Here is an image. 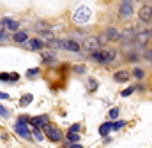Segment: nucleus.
Wrapping results in <instances>:
<instances>
[{
	"label": "nucleus",
	"instance_id": "obj_1",
	"mask_svg": "<svg viewBox=\"0 0 152 148\" xmlns=\"http://www.w3.org/2000/svg\"><path fill=\"white\" fill-rule=\"evenodd\" d=\"M90 16H92L90 7H87V5H80V7L75 11V14H73V21L78 23V25H85V23H88Z\"/></svg>",
	"mask_w": 152,
	"mask_h": 148
},
{
	"label": "nucleus",
	"instance_id": "obj_2",
	"mask_svg": "<svg viewBox=\"0 0 152 148\" xmlns=\"http://www.w3.org/2000/svg\"><path fill=\"white\" fill-rule=\"evenodd\" d=\"M42 129H44V132H46V138H48L50 141H53V143H58V141L62 139V131H60L57 125L46 123Z\"/></svg>",
	"mask_w": 152,
	"mask_h": 148
},
{
	"label": "nucleus",
	"instance_id": "obj_3",
	"mask_svg": "<svg viewBox=\"0 0 152 148\" xmlns=\"http://www.w3.org/2000/svg\"><path fill=\"white\" fill-rule=\"evenodd\" d=\"M134 12V5L133 0H120V7H118V14L122 20H129Z\"/></svg>",
	"mask_w": 152,
	"mask_h": 148
},
{
	"label": "nucleus",
	"instance_id": "obj_4",
	"mask_svg": "<svg viewBox=\"0 0 152 148\" xmlns=\"http://www.w3.org/2000/svg\"><path fill=\"white\" fill-rule=\"evenodd\" d=\"M83 48L88 49V51H96V49L101 48V42H99L97 37H85L83 39Z\"/></svg>",
	"mask_w": 152,
	"mask_h": 148
},
{
	"label": "nucleus",
	"instance_id": "obj_5",
	"mask_svg": "<svg viewBox=\"0 0 152 148\" xmlns=\"http://www.w3.org/2000/svg\"><path fill=\"white\" fill-rule=\"evenodd\" d=\"M14 131H16V134H18L20 138H23V139H30V132H28L25 122H20V120H18L16 125H14Z\"/></svg>",
	"mask_w": 152,
	"mask_h": 148
},
{
	"label": "nucleus",
	"instance_id": "obj_6",
	"mask_svg": "<svg viewBox=\"0 0 152 148\" xmlns=\"http://www.w3.org/2000/svg\"><path fill=\"white\" fill-rule=\"evenodd\" d=\"M149 41H151V30L136 34V44H138L140 48H145V46L149 44Z\"/></svg>",
	"mask_w": 152,
	"mask_h": 148
},
{
	"label": "nucleus",
	"instance_id": "obj_7",
	"mask_svg": "<svg viewBox=\"0 0 152 148\" xmlns=\"http://www.w3.org/2000/svg\"><path fill=\"white\" fill-rule=\"evenodd\" d=\"M138 16H140V20H142V21H145V23H151V4H145V5L140 9Z\"/></svg>",
	"mask_w": 152,
	"mask_h": 148
},
{
	"label": "nucleus",
	"instance_id": "obj_8",
	"mask_svg": "<svg viewBox=\"0 0 152 148\" xmlns=\"http://www.w3.org/2000/svg\"><path fill=\"white\" fill-rule=\"evenodd\" d=\"M30 122H32V125L34 127H44L46 123H48V115H39V116H34V118H30Z\"/></svg>",
	"mask_w": 152,
	"mask_h": 148
},
{
	"label": "nucleus",
	"instance_id": "obj_9",
	"mask_svg": "<svg viewBox=\"0 0 152 148\" xmlns=\"http://www.w3.org/2000/svg\"><path fill=\"white\" fill-rule=\"evenodd\" d=\"M25 42H27L28 49H34V51H37V49H41V48H44V42L39 41V39H27Z\"/></svg>",
	"mask_w": 152,
	"mask_h": 148
},
{
	"label": "nucleus",
	"instance_id": "obj_10",
	"mask_svg": "<svg viewBox=\"0 0 152 148\" xmlns=\"http://www.w3.org/2000/svg\"><path fill=\"white\" fill-rule=\"evenodd\" d=\"M113 78H115L117 83H126V81L131 79V73H127V71H118V73H115Z\"/></svg>",
	"mask_w": 152,
	"mask_h": 148
},
{
	"label": "nucleus",
	"instance_id": "obj_11",
	"mask_svg": "<svg viewBox=\"0 0 152 148\" xmlns=\"http://www.w3.org/2000/svg\"><path fill=\"white\" fill-rule=\"evenodd\" d=\"M2 25H4L5 28H9V30H12V32H16V30H18V27H20V23H18L16 20H9V18H5V20H2Z\"/></svg>",
	"mask_w": 152,
	"mask_h": 148
},
{
	"label": "nucleus",
	"instance_id": "obj_12",
	"mask_svg": "<svg viewBox=\"0 0 152 148\" xmlns=\"http://www.w3.org/2000/svg\"><path fill=\"white\" fill-rule=\"evenodd\" d=\"M64 49H67V51H80V44L73 41V39H69V41H64V46H62Z\"/></svg>",
	"mask_w": 152,
	"mask_h": 148
},
{
	"label": "nucleus",
	"instance_id": "obj_13",
	"mask_svg": "<svg viewBox=\"0 0 152 148\" xmlns=\"http://www.w3.org/2000/svg\"><path fill=\"white\" fill-rule=\"evenodd\" d=\"M103 53H104V62H106V64L113 62L115 57H117V51H115V49H106V51H103Z\"/></svg>",
	"mask_w": 152,
	"mask_h": 148
},
{
	"label": "nucleus",
	"instance_id": "obj_14",
	"mask_svg": "<svg viewBox=\"0 0 152 148\" xmlns=\"http://www.w3.org/2000/svg\"><path fill=\"white\" fill-rule=\"evenodd\" d=\"M90 57H92V60H96V62H99V64H106V62H104V53H101V51H97V49L92 51Z\"/></svg>",
	"mask_w": 152,
	"mask_h": 148
},
{
	"label": "nucleus",
	"instance_id": "obj_15",
	"mask_svg": "<svg viewBox=\"0 0 152 148\" xmlns=\"http://www.w3.org/2000/svg\"><path fill=\"white\" fill-rule=\"evenodd\" d=\"M120 39H122V41H133V39H134V30H133V28H131V30H129V28L124 30V32L120 34Z\"/></svg>",
	"mask_w": 152,
	"mask_h": 148
},
{
	"label": "nucleus",
	"instance_id": "obj_16",
	"mask_svg": "<svg viewBox=\"0 0 152 148\" xmlns=\"http://www.w3.org/2000/svg\"><path fill=\"white\" fill-rule=\"evenodd\" d=\"M106 39H110V41H117V39H120V32H117V28H108L106 30Z\"/></svg>",
	"mask_w": 152,
	"mask_h": 148
},
{
	"label": "nucleus",
	"instance_id": "obj_17",
	"mask_svg": "<svg viewBox=\"0 0 152 148\" xmlns=\"http://www.w3.org/2000/svg\"><path fill=\"white\" fill-rule=\"evenodd\" d=\"M110 131H112V122H106V123H103V125L99 127V134H101V136L110 134Z\"/></svg>",
	"mask_w": 152,
	"mask_h": 148
},
{
	"label": "nucleus",
	"instance_id": "obj_18",
	"mask_svg": "<svg viewBox=\"0 0 152 148\" xmlns=\"http://www.w3.org/2000/svg\"><path fill=\"white\" fill-rule=\"evenodd\" d=\"M32 101H34L32 94H25V95H23V97L20 99V104H21V106H28V104H30Z\"/></svg>",
	"mask_w": 152,
	"mask_h": 148
},
{
	"label": "nucleus",
	"instance_id": "obj_19",
	"mask_svg": "<svg viewBox=\"0 0 152 148\" xmlns=\"http://www.w3.org/2000/svg\"><path fill=\"white\" fill-rule=\"evenodd\" d=\"M12 39H14L16 42H25V41L28 39V36H27L25 32H18V34H14V36H12Z\"/></svg>",
	"mask_w": 152,
	"mask_h": 148
},
{
	"label": "nucleus",
	"instance_id": "obj_20",
	"mask_svg": "<svg viewBox=\"0 0 152 148\" xmlns=\"http://www.w3.org/2000/svg\"><path fill=\"white\" fill-rule=\"evenodd\" d=\"M67 139H69L71 143H76V141L80 139V136H78L76 132H73V131H69V132H67Z\"/></svg>",
	"mask_w": 152,
	"mask_h": 148
},
{
	"label": "nucleus",
	"instance_id": "obj_21",
	"mask_svg": "<svg viewBox=\"0 0 152 148\" xmlns=\"http://www.w3.org/2000/svg\"><path fill=\"white\" fill-rule=\"evenodd\" d=\"M108 118L117 120V118H118V108H112V110H110V113H108Z\"/></svg>",
	"mask_w": 152,
	"mask_h": 148
},
{
	"label": "nucleus",
	"instance_id": "obj_22",
	"mask_svg": "<svg viewBox=\"0 0 152 148\" xmlns=\"http://www.w3.org/2000/svg\"><path fill=\"white\" fill-rule=\"evenodd\" d=\"M88 86H90V92H96L97 90V81L96 79H88Z\"/></svg>",
	"mask_w": 152,
	"mask_h": 148
},
{
	"label": "nucleus",
	"instance_id": "obj_23",
	"mask_svg": "<svg viewBox=\"0 0 152 148\" xmlns=\"http://www.w3.org/2000/svg\"><path fill=\"white\" fill-rule=\"evenodd\" d=\"M133 92H134V88H133V86H129V88L122 90V92H120V95H122V97H127V95H131Z\"/></svg>",
	"mask_w": 152,
	"mask_h": 148
},
{
	"label": "nucleus",
	"instance_id": "obj_24",
	"mask_svg": "<svg viewBox=\"0 0 152 148\" xmlns=\"http://www.w3.org/2000/svg\"><path fill=\"white\" fill-rule=\"evenodd\" d=\"M34 138H36L37 141H41V139L44 138V136H42V132L39 131V127H36V129H34Z\"/></svg>",
	"mask_w": 152,
	"mask_h": 148
},
{
	"label": "nucleus",
	"instance_id": "obj_25",
	"mask_svg": "<svg viewBox=\"0 0 152 148\" xmlns=\"http://www.w3.org/2000/svg\"><path fill=\"white\" fill-rule=\"evenodd\" d=\"M39 73H41V71H39L37 67H36V69H30V71H28V73H27V76H28V78H30V79H32V78H36V76H37Z\"/></svg>",
	"mask_w": 152,
	"mask_h": 148
},
{
	"label": "nucleus",
	"instance_id": "obj_26",
	"mask_svg": "<svg viewBox=\"0 0 152 148\" xmlns=\"http://www.w3.org/2000/svg\"><path fill=\"white\" fill-rule=\"evenodd\" d=\"M122 127H124V122H115V123H112V131H118Z\"/></svg>",
	"mask_w": 152,
	"mask_h": 148
},
{
	"label": "nucleus",
	"instance_id": "obj_27",
	"mask_svg": "<svg viewBox=\"0 0 152 148\" xmlns=\"http://www.w3.org/2000/svg\"><path fill=\"white\" fill-rule=\"evenodd\" d=\"M133 74H134V78H138V79H142V78L145 76V74H143V71H142V69H134V71H133Z\"/></svg>",
	"mask_w": 152,
	"mask_h": 148
},
{
	"label": "nucleus",
	"instance_id": "obj_28",
	"mask_svg": "<svg viewBox=\"0 0 152 148\" xmlns=\"http://www.w3.org/2000/svg\"><path fill=\"white\" fill-rule=\"evenodd\" d=\"M41 36L44 37L46 41H51V39H53V36H51V32H48V30H44V32H41Z\"/></svg>",
	"mask_w": 152,
	"mask_h": 148
},
{
	"label": "nucleus",
	"instance_id": "obj_29",
	"mask_svg": "<svg viewBox=\"0 0 152 148\" xmlns=\"http://www.w3.org/2000/svg\"><path fill=\"white\" fill-rule=\"evenodd\" d=\"M18 79H20V74H18V73L9 74V81H18Z\"/></svg>",
	"mask_w": 152,
	"mask_h": 148
},
{
	"label": "nucleus",
	"instance_id": "obj_30",
	"mask_svg": "<svg viewBox=\"0 0 152 148\" xmlns=\"http://www.w3.org/2000/svg\"><path fill=\"white\" fill-rule=\"evenodd\" d=\"M0 115H2V116H5V118H7V116H9V115H11V113H9V110H5V108H4V106H0Z\"/></svg>",
	"mask_w": 152,
	"mask_h": 148
},
{
	"label": "nucleus",
	"instance_id": "obj_31",
	"mask_svg": "<svg viewBox=\"0 0 152 148\" xmlns=\"http://www.w3.org/2000/svg\"><path fill=\"white\" fill-rule=\"evenodd\" d=\"M0 81H9V74L7 73H0Z\"/></svg>",
	"mask_w": 152,
	"mask_h": 148
},
{
	"label": "nucleus",
	"instance_id": "obj_32",
	"mask_svg": "<svg viewBox=\"0 0 152 148\" xmlns=\"http://www.w3.org/2000/svg\"><path fill=\"white\" fill-rule=\"evenodd\" d=\"M4 41H7V34L4 30H0V42H4Z\"/></svg>",
	"mask_w": 152,
	"mask_h": 148
},
{
	"label": "nucleus",
	"instance_id": "obj_33",
	"mask_svg": "<svg viewBox=\"0 0 152 148\" xmlns=\"http://www.w3.org/2000/svg\"><path fill=\"white\" fill-rule=\"evenodd\" d=\"M30 118H32V116H27V115H23V116H20V122H25V123H27V122H30Z\"/></svg>",
	"mask_w": 152,
	"mask_h": 148
},
{
	"label": "nucleus",
	"instance_id": "obj_34",
	"mask_svg": "<svg viewBox=\"0 0 152 148\" xmlns=\"http://www.w3.org/2000/svg\"><path fill=\"white\" fill-rule=\"evenodd\" d=\"M69 131H73V132H76V131H80V123H75V125H73V127H71Z\"/></svg>",
	"mask_w": 152,
	"mask_h": 148
},
{
	"label": "nucleus",
	"instance_id": "obj_35",
	"mask_svg": "<svg viewBox=\"0 0 152 148\" xmlns=\"http://www.w3.org/2000/svg\"><path fill=\"white\" fill-rule=\"evenodd\" d=\"M75 71H76V73H80V74H83V73H85V67H81V65H80V67H76Z\"/></svg>",
	"mask_w": 152,
	"mask_h": 148
},
{
	"label": "nucleus",
	"instance_id": "obj_36",
	"mask_svg": "<svg viewBox=\"0 0 152 148\" xmlns=\"http://www.w3.org/2000/svg\"><path fill=\"white\" fill-rule=\"evenodd\" d=\"M0 99H5V101H7V99H9V94H2V92H0Z\"/></svg>",
	"mask_w": 152,
	"mask_h": 148
},
{
	"label": "nucleus",
	"instance_id": "obj_37",
	"mask_svg": "<svg viewBox=\"0 0 152 148\" xmlns=\"http://www.w3.org/2000/svg\"><path fill=\"white\" fill-rule=\"evenodd\" d=\"M142 2H147V4H151V0H142Z\"/></svg>",
	"mask_w": 152,
	"mask_h": 148
}]
</instances>
